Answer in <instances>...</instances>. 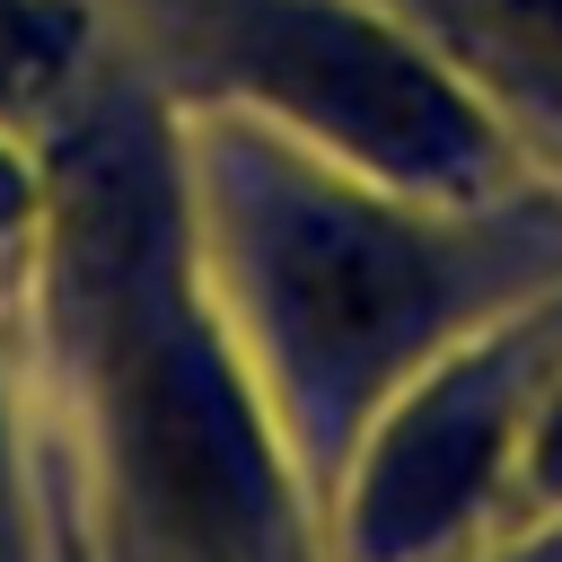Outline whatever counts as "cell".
Returning a JSON list of instances; mask_svg holds the SVG:
<instances>
[{"label": "cell", "instance_id": "obj_4", "mask_svg": "<svg viewBox=\"0 0 562 562\" xmlns=\"http://www.w3.org/2000/svg\"><path fill=\"white\" fill-rule=\"evenodd\" d=\"M26 53H35V35H26V18H18V9L0 0V88H9L18 70H26Z\"/></svg>", "mask_w": 562, "mask_h": 562}, {"label": "cell", "instance_id": "obj_3", "mask_svg": "<svg viewBox=\"0 0 562 562\" xmlns=\"http://www.w3.org/2000/svg\"><path fill=\"white\" fill-rule=\"evenodd\" d=\"M474 18L501 35V53H509V61H527V70H544V79H562V0H474Z\"/></svg>", "mask_w": 562, "mask_h": 562}, {"label": "cell", "instance_id": "obj_2", "mask_svg": "<svg viewBox=\"0 0 562 562\" xmlns=\"http://www.w3.org/2000/svg\"><path fill=\"white\" fill-rule=\"evenodd\" d=\"M220 44L299 114L334 123L342 140L395 158V167H448L474 149V123L430 88L422 61H404L378 26H351L316 0H220Z\"/></svg>", "mask_w": 562, "mask_h": 562}, {"label": "cell", "instance_id": "obj_1", "mask_svg": "<svg viewBox=\"0 0 562 562\" xmlns=\"http://www.w3.org/2000/svg\"><path fill=\"white\" fill-rule=\"evenodd\" d=\"M70 263L97 325V386L132 518H149V536L184 562H255L272 536V483L202 334L184 325L158 193L79 184Z\"/></svg>", "mask_w": 562, "mask_h": 562}]
</instances>
